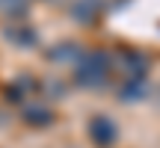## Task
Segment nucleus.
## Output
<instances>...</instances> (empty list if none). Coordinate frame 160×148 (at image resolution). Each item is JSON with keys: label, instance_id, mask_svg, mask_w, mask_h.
Here are the masks:
<instances>
[{"label": "nucleus", "instance_id": "f257e3e1", "mask_svg": "<svg viewBox=\"0 0 160 148\" xmlns=\"http://www.w3.org/2000/svg\"><path fill=\"white\" fill-rule=\"evenodd\" d=\"M110 74H113V57L107 51H89L77 59L74 83L83 89H101V86H107Z\"/></svg>", "mask_w": 160, "mask_h": 148}, {"label": "nucleus", "instance_id": "f03ea898", "mask_svg": "<svg viewBox=\"0 0 160 148\" xmlns=\"http://www.w3.org/2000/svg\"><path fill=\"white\" fill-rule=\"evenodd\" d=\"M89 136L95 139L98 145H113L116 139H119V127H116V121L110 119V116L98 113L89 119Z\"/></svg>", "mask_w": 160, "mask_h": 148}, {"label": "nucleus", "instance_id": "7ed1b4c3", "mask_svg": "<svg viewBox=\"0 0 160 148\" xmlns=\"http://www.w3.org/2000/svg\"><path fill=\"white\" fill-rule=\"evenodd\" d=\"M6 39H9L12 45L33 47L36 42H39V36H36V30L30 27V24H24V21H12L9 27H6Z\"/></svg>", "mask_w": 160, "mask_h": 148}, {"label": "nucleus", "instance_id": "20e7f679", "mask_svg": "<svg viewBox=\"0 0 160 148\" xmlns=\"http://www.w3.org/2000/svg\"><path fill=\"white\" fill-rule=\"evenodd\" d=\"M122 59H125V71L131 74V80H142L145 77V71H148V59H145V53L125 51V53H122Z\"/></svg>", "mask_w": 160, "mask_h": 148}, {"label": "nucleus", "instance_id": "39448f33", "mask_svg": "<svg viewBox=\"0 0 160 148\" xmlns=\"http://www.w3.org/2000/svg\"><path fill=\"white\" fill-rule=\"evenodd\" d=\"M145 95H148V89H145L142 80H128V83L122 86V92H119L122 101H142Z\"/></svg>", "mask_w": 160, "mask_h": 148}, {"label": "nucleus", "instance_id": "423d86ee", "mask_svg": "<svg viewBox=\"0 0 160 148\" xmlns=\"http://www.w3.org/2000/svg\"><path fill=\"white\" fill-rule=\"evenodd\" d=\"M27 9H30V0H0V12H3L6 18H12V21L24 18Z\"/></svg>", "mask_w": 160, "mask_h": 148}, {"label": "nucleus", "instance_id": "0eeeda50", "mask_svg": "<svg viewBox=\"0 0 160 148\" xmlns=\"http://www.w3.org/2000/svg\"><path fill=\"white\" fill-rule=\"evenodd\" d=\"M98 9H101V3H98V0H80V3L74 6V15H77V21L92 24V21L98 18Z\"/></svg>", "mask_w": 160, "mask_h": 148}, {"label": "nucleus", "instance_id": "6e6552de", "mask_svg": "<svg viewBox=\"0 0 160 148\" xmlns=\"http://www.w3.org/2000/svg\"><path fill=\"white\" fill-rule=\"evenodd\" d=\"M24 121H30V125H51V113L48 110H39V107H30L24 113Z\"/></svg>", "mask_w": 160, "mask_h": 148}, {"label": "nucleus", "instance_id": "1a4fd4ad", "mask_svg": "<svg viewBox=\"0 0 160 148\" xmlns=\"http://www.w3.org/2000/svg\"><path fill=\"white\" fill-rule=\"evenodd\" d=\"M74 45H71V42H62V45H59V51L53 53V57H59V59H68V57H74Z\"/></svg>", "mask_w": 160, "mask_h": 148}]
</instances>
